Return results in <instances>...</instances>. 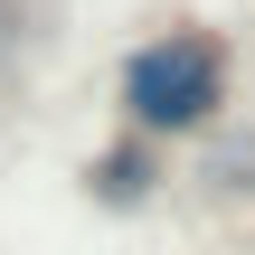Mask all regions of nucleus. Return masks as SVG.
I'll use <instances>...</instances> for the list:
<instances>
[{
  "instance_id": "1",
  "label": "nucleus",
  "mask_w": 255,
  "mask_h": 255,
  "mask_svg": "<svg viewBox=\"0 0 255 255\" xmlns=\"http://www.w3.org/2000/svg\"><path fill=\"white\" fill-rule=\"evenodd\" d=\"M227 85H237V66H227V38H208V28H161V38H142L132 57H123V132H142V142H189V132H208L218 114H227Z\"/></svg>"
},
{
  "instance_id": "2",
  "label": "nucleus",
  "mask_w": 255,
  "mask_h": 255,
  "mask_svg": "<svg viewBox=\"0 0 255 255\" xmlns=\"http://www.w3.org/2000/svg\"><path fill=\"white\" fill-rule=\"evenodd\" d=\"M151 180H161V142H142V132H123L114 151H95V161H85V189H95L104 208H142V199H151Z\"/></svg>"
}]
</instances>
